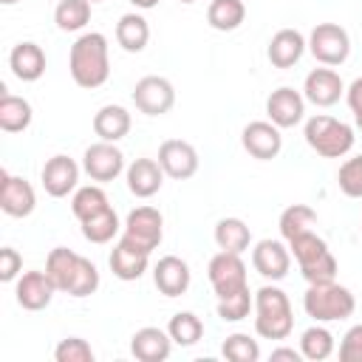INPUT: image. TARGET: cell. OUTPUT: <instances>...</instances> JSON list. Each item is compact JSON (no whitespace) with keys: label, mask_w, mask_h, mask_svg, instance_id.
<instances>
[{"label":"cell","mask_w":362,"mask_h":362,"mask_svg":"<svg viewBox=\"0 0 362 362\" xmlns=\"http://www.w3.org/2000/svg\"><path fill=\"white\" fill-rule=\"evenodd\" d=\"M68 71L71 79L79 88H102L110 76V54H107V37L99 31H85L74 40L68 51Z\"/></svg>","instance_id":"6da1fadb"},{"label":"cell","mask_w":362,"mask_h":362,"mask_svg":"<svg viewBox=\"0 0 362 362\" xmlns=\"http://www.w3.org/2000/svg\"><path fill=\"white\" fill-rule=\"evenodd\" d=\"M255 331L263 339H288L294 331L288 294L274 283H266L255 291Z\"/></svg>","instance_id":"7a4b0ae2"},{"label":"cell","mask_w":362,"mask_h":362,"mask_svg":"<svg viewBox=\"0 0 362 362\" xmlns=\"http://www.w3.org/2000/svg\"><path fill=\"white\" fill-rule=\"evenodd\" d=\"M303 139L322 158H342V156H348L354 150V141H356L354 127L348 122L325 116V113H317V116L305 119Z\"/></svg>","instance_id":"3957f363"},{"label":"cell","mask_w":362,"mask_h":362,"mask_svg":"<svg viewBox=\"0 0 362 362\" xmlns=\"http://www.w3.org/2000/svg\"><path fill=\"white\" fill-rule=\"evenodd\" d=\"M303 308L314 322H339L354 314L356 300H354V291L337 280L308 283L303 294Z\"/></svg>","instance_id":"277c9868"},{"label":"cell","mask_w":362,"mask_h":362,"mask_svg":"<svg viewBox=\"0 0 362 362\" xmlns=\"http://www.w3.org/2000/svg\"><path fill=\"white\" fill-rule=\"evenodd\" d=\"M288 252L300 266V274L305 283H328L337 280V257L331 255L328 243L314 232H303L288 240Z\"/></svg>","instance_id":"5b68a950"},{"label":"cell","mask_w":362,"mask_h":362,"mask_svg":"<svg viewBox=\"0 0 362 362\" xmlns=\"http://www.w3.org/2000/svg\"><path fill=\"white\" fill-rule=\"evenodd\" d=\"M308 51L320 65L337 68L351 57V37L339 23H317L308 34Z\"/></svg>","instance_id":"8992f818"},{"label":"cell","mask_w":362,"mask_h":362,"mask_svg":"<svg viewBox=\"0 0 362 362\" xmlns=\"http://www.w3.org/2000/svg\"><path fill=\"white\" fill-rule=\"evenodd\" d=\"M133 105L139 113L144 116H164L173 110L175 105V88L167 76H141L136 85H133V93H130Z\"/></svg>","instance_id":"52a82bcc"},{"label":"cell","mask_w":362,"mask_h":362,"mask_svg":"<svg viewBox=\"0 0 362 362\" xmlns=\"http://www.w3.org/2000/svg\"><path fill=\"white\" fill-rule=\"evenodd\" d=\"M206 277H209V286L215 291V297H229L240 288L249 286V277H246V263L240 255L235 252H218L209 257V266H206Z\"/></svg>","instance_id":"ba28073f"},{"label":"cell","mask_w":362,"mask_h":362,"mask_svg":"<svg viewBox=\"0 0 362 362\" xmlns=\"http://www.w3.org/2000/svg\"><path fill=\"white\" fill-rule=\"evenodd\" d=\"M82 170L96 184L116 181L127 170L124 167V153L116 147V141H102L99 139L96 144L85 147V153H82Z\"/></svg>","instance_id":"9c48e42d"},{"label":"cell","mask_w":362,"mask_h":362,"mask_svg":"<svg viewBox=\"0 0 362 362\" xmlns=\"http://www.w3.org/2000/svg\"><path fill=\"white\" fill-rule=\"evenodd\" d=\"M122 235L127 240H133L136 246L153 252V249H158V243L164 238V215L156 206H136L127 212Z\"/></svg>","instance_id":"30bf717a"},{"label":"cell","mask_w":362,"mask_h":362,"mask_svg":"<svg viewBox=\"0 0 362 362\" xmlns=\"http://www.w3.org/2000/svg\"><path fill=\"white\" fill-rule=\"evenodd\" d=\"M156 158H158L164 175L173 178V181L192 178L198 173V164H201L198 161V150L189 141H184V139H167V141H161Z\"/></svg>","instance_id":"8fae6325"},{"label":"cell","mask_w":362,"mask_h":362,"mask_svg":"<svg viewBox=\"0 0 362 362\" xmlns=\"http://www.w3.org/2000/svg\"><path fill=\"white\" fill-rule=\"evenodd\" d=\"M266 116L280 130L297 127L305 119V96H303V90H294L288 85H280L277 90H272L266 96Z\"/></svg>","instance_id":"7c38bea8"},{"label":"cell","mask_w":362,"mask_h":362,"mask_svg":"<svg viewBox=\"0 0 362 362\" xmlns=\"http://www.w3.org/2000/svg\"><path fill=\"white\" fill-rule=\"evenodd\" d=\"M240 144H243V150L252 158L272 161L283 150V136H280V127L277 124H272L269 119H257V122H249L240 130Z\"/></svg>","instance_id":"4fadbf2b"},{"label":"cell","mask_w":362,"mask_h":362,"mask_svg":"<svg viewBox=\"0 0 362 362\" xmlns=\"http://www.w3.org/2000/svg\"><path fill=\"white\" fill-rule=\"evenodd\" d=\"M37 206V192L31 181L23 175H11L8 170H0V209L8 218H28Z\"/></svg>","instance_id":"5bb4252c"},{"label":"cell","mask_w":362,"mask_h":362,"mask_svg":"<svg viewBox=\"0 0 362 362\" xmlns=\"http://www.w3.org/2000/svg\"><path fill=\"white\" fill-rule=\"evenodd\" d=\"M252 266H255V272H257L263 280L277 283V280H283V277L288 274V269H291V252H288V246H286L283 240L263 238V240H257L255 249H252Z\"/></svg>","instance_id":"9a60e30c"},{"label":"cell","mask_w":362,"mask_h":362,"mask_svg":"<svg viewBox=\"0 0 362 362\" xmlns=\"http://www.w3.org/2000/svg\"><path fill=\"white\" fill-rule=\"evenodd\" d=\"M54 294H57V286L51 283V277L45 272H37V269L23 272L17 277V283H14V300L25 311H42V308H48L51 300H54Z\"/></svg>","instance_id":"2e32d148"},{"label":"cell","mask_w":362,"mask_h":362,"mask_svg":"<svg viewBox=\"0 0 362 362\" xmlns=\"http://www.w3.org/2000/svg\"><path fill=\"white\" fill-rule=\"evenodd\" d=\"M303 96L305 102L317 105V107H331L345 96V82L334 68H314L305 74L303 82Z\"/></svg>","instance_id":"e0dca14e"},{"label":"cell","mask_w":362,"mask_h":362,"mask_svg":"<svg viewBox=\"0 0 362 362\" xmlns=\"http://www.w3.org/2000/svg\"><path fill=\"white\" fill-rule=\"evenodd\" d=\"M40 181H42V189L51 195V198H65L68 192L76 189L79 184V164L71 158V156H51L45 164H42V173H40Z\"/></svg>","instance_id":"ac0fdd59"},{"label":"cell","mask_w":362,"mask_h":362,"mask_svg":"<svg viewBox=\"0 0 362 362\" xmlns=\"http://www.w3.org/2000/svg\"><path fill=\"white\" fill-rule=\"evenodd\" d=\"M107 263H110L113 277L130 283V280H139V277L147 272V266H150V252L141 249V246H136L133 240H127V238L122 235V238L116 240V246H113Z\"/></svg>","instance_id":"d6986e66"},{"label":"cell","mask_w":362,"mask_h":362,"mask_svg":"<svg viewBox=\"0 0 362 362\" xmlns=\"http://www.w3.org/2000/svg\"><path fill=\"white\" fill-rule=\"evenodd\" d=\"M153 283L164 297H181L189 283H192V272L189 263L181 260L178 255H164L158 257V263L153 266Z\"/></svg>","instance_id":"ffe728a7"},{"label":"cell","mask_w":362,"mask_h":362,"mask_svg":"<svg viewBox=\"0 0 362 362\" xmlns=\"http://www.w3.org/2000/svg\"><path fill=\"white\" fill-rule=\"evenodd\" d=\"M124 181L130 195L136 198H153L164 184V170L158 158H133L124 170Z\"/></svg>","instance_id":"44dd1931"},{"label":"cell","mask_w":362,"mask_h":362,"mask_svg":"<svg viewBox=\"0 0 362 362\" xmlns=\"http://www.w3.org/2000/svg\"><path fill=\"white\" fill-rule=\"evenodd\" d=\"M173 345L175 342L167 334V328H156V325H144L130 337V354L139 362H164Z\"/></svg>","instance_id":"7402d4cb"},{"label":"cell","mask_w":362,"mask_h":362,"mask_svg":"<svg viewBox=\"0 0 362 362\" xmlns=\"http://www.w3.org/2000/svg\"><path fill=\"white\" fill-rule=\"evenodd\" d=\"M305 48H308V40L297 28H280V31L272 34L269 48H266V57H269V62L274 68H283L286 71V68H291V65H297L303 59Z\"/></svg>","instance_id":"603a6c76"},{"label":"cell","mask_w":362,"mask_h":362,"mask_svg":"<svg viewBox=\"0 0 362 362\" xmlns=\"http://www.w3.org/2000/svg\"><path fill=\"white\" fill-rule=\"evenodd\" d=\"M45 65H48L45 51L31 40L17 42L8 54V68L20 82H37L45 74Z\"/></svg>","instance_id":"cb8c5ba5"},{"label":"cell","mask_w":362,"mask_h":362,"mask_svg":"<svg viewBox=\"0 0 362 362\" xmlns=\"http://www.w3.org/2000/svg\"><path fill=\"white\" fill-rule=\"evenodd\" d=\"M79 263H82V255H76L74 249H65V246H57L48 252L45 257V274L51 277V283L57 286V291H71L74 280H76V272H79Z\"/></svg>","instance_id":"d4e9b609"},{"label":"cell","mask_w":362,"mask_h":362,"mask_svg":"<svg viewBox=\"0 0 362 362\" xmlns=\"http://www.w3.org/2000/svg\"><path fill=\"white\" fill-rule=\"evenodd\" d=\"M130 124H133V119H130L127 107H122V105H102L93 113V133L102 141H122L130 133Z\"/></svg>","instance_id":"484cf974"},{"label":"cell","mask_w":362,"mask_h":362,"mask_svg":"<svg viewBox=\"0 0 362 362\" xmlns=\"http://www.w3.org/2000/svg\"><path fill=\"white\" fill-rule=\"evenodd\" d=\"M31 119H34L31 102L23 99V96L8 93L0 85V130L3 133H23L31 124Z\"/></svg>","instance_id":"4316f807"},{"label":"cell","mask_w":362,"mask_h":362,"mask_svg":"<svg viewBox=\"0 0 362 362\" xmlns=\"http://www.w3.org/2000/svg\"><path fill=\"white\" fill-rule=\"evenodd\" d=\"M116 42H119L127 54L144 51L147 42H150V23L144 20V14H139V11L122 14L119 23H116Z\"/></svg>","instance_id":"83f0119b"},{"label":"cell","mask_w":362,"mask_h":362,"mask_svg":"<svg viewBox=\"0 0 362 362\" xmlns=\"http://www.w3.org/2000/svg\"><path fill=\"white\" fill-rule=\"evenodd\" d=\"M215 243L221 252L243 255L252 246V229L240 218H221L215 223Z\"/></svg>","instance_id":"f1b7e54d"},{"label":"cell","mask_w":362,"mask_h":362,"mask_svg":"<svg viewBox=\"0 0 362 362\" xmlns=\"http://www.w3.org/2000/svg\"><path fill=\"white\" fill-rule=\"evenodd\" d=\"M246 20V3L243 0H212L206 8V23L215 31H235Z\"/></svg>","instance_id":"f546056e"},{"label":"cell","mask_w":362,"mask_h":362,"mask_svg":"<svg viewBox=\"0 0 362 362\" xmlns=\"http://www.w3.org/2000/svg\"><path fill=\"white\" fill-rule=\"evenodd\" d=\"M317 226V212L308 206V204H291L280 212V221H277V229H280V238L288 243L291 238L308 232Z\"/></svg>","instance_id":"4dcf8cb0"},{"label":"cell","mask_w":362,"mask_h":362,"mask_svg":"<svg viewBox=\"0 0 362 362\" xmlns=\"http://www.w3.org/2000/svg\"><path fill=\"white\" fill-rule=\"evenodd\" d=\"M334 348H337L334 334L322 322H317V325H311V328H305L300 334V351H303V359H308V362L328 359L334 354Z\"/></svg>","instance_id":"1f68e13d"},{"label":"cell","mask_w":362,"mask_h":362,"mask_svg":"<svg viewBox=\"0 0 362 362\" xmlns=\"http://www.w3.org/2000/svg\"><path fill=\"white\" fill-rule=\"evenodd\" d=\"M79 223H82V238L90 240V243H110L119 235V229H122L119 215H116L113 206H107V209H102V212L79 221Z\"/></svg>","instance_id":"d6a6232c"},{"label":"cell","mask_w":362,"mask_h":362,"mask_svg":"<svg viewBox=\"0 0 362 362\" xmlns=\"http://www.w3.org/2000/svg\"><path fill=\"white\" fill-rule=\"evenodd\" d=\"M167 334L173 337L175 345L192 348V345L204 337V322H201V317L192 314V311H175V314L170 317V322H167Z\"/></svg>","instance_id":"836d02e7"},{"label":"cell","mask_w":362,"mask_h":362,"mask_svg":"<svg viewBox=\"0 0 362 362\" xmlns=\"http://www.w3.org/2000/svg\"><path fill=\"white\" fill-rule=\"evenodd\" d=\"M90 6L88 0H59L54 8V23L59 31H82L90 23Z\"/></svg>","instance_id":"e575fe53"},{"label":"cell","mask_w":362,"mask_h":362,"mask_svg":"<svg viewBox=\"0 0 362 362\" xmlns=\"http://www.w3.org/2000/svg\"><path fill=\"white\" fill-rule=\"evenodd\" d=\"M110 201L105 195V189L99 184H88V187H76L74 189V198H71V212L76 221H85L102 209H107Z\"/></svg>","instance_id":"d590c367"},{"label":"cell","mask_w":362,"mask_h":362,"mask_svg":"<svg viewBox=\"0 0 362 362\" xmlns=\"http://www.w3.org/2000/svg\"><path fill=\"white\" fill-rule=\"evenodd\" d=\"M215 311H218V317L223 322H240V320L249 317V311H255V294L246 286V288H240V291H235L229 297H218Z\"/></svg>","instance_id":"8d00e7d4"},{"label":"cell","mask_w":362,"mask_h":362,"mask_svg":"<svg viewBox=\"0 0 362 362\" xmlns=\"http://www.w3.org/2000/svg\"><path fill=\"white\" fill-rule=\"evenodd\" d=\"M221 354H223V359H229V362H257V359H260V345H257V339H252L249 334L235 331V334H229V337L223 339Z\"/></svg>","instance_id":"74e56055"},{"label":"cell","mask_w":362,"mask_h":362,"mask_svg":"<svg viewBox=\"0 0 362 362\" xmlns=\"http://www.w3.org/2000/svg\"><path fill=\"white\" fill-rule=\"evenodd\" d=\"M337 184H339V192L348 195V198H362V153L359 156H351L339 164V173H337Z\"/></svg>","instance_id":"f35d334b"},{"label":"cell","mask_w":362,"mask_h":362,"mask_svg":"<svg viewBox=\"0 0 362 362\" xmlns=\"http://www.w3.org/2000/svg\"><path fill=\"white\" fill-rule=\"evenodd\" d=\"M57 362H93V348L82 337H65L54 348Z\"/></svg>","instance_id":"ab89813d"},{"label":"cell","mask_w":362,"mask_h":362,"mask_svg":"<svg viewBox=\"0 0 362 362\" xmlns=\"http://www.w3.org/2000/svg\"><path fill=\"white\" fill-rule=\"evenodd\" d=\"M99 288V269H96V263L93 260H88V257H82V263H79V272H76V280H74V286H71V297H90L93 291Z\"/></svg>","instance_id":"60d3db41"},{"label":"cell","mask_w":362,"mask_h":362,"mask_svg":"<svg viewBox=\"0 0 362 362\" xmlns=\"http://www.w3.org/2000/svg\"><path fill=\"white\" fill-rule=\"evenodd\" d=\"M339 362H362V322L351 325L339 342Z\"/></svg>","instance_id":"b9f144b4"},{"label":"cell","mask_w":362,"mask_h":362,"mask_svg":"<svg viewBox=\"0 0 362 362\" xmlns=\"http://www.w3.org/2000/svg\"><path fill=\"white\" fill-rule=\"evenodd\" d=\"M20 274H23V257H20V252L11 249V246H3L0 249V280L3 283H11Z\"/></svg>","instance_id":"7bdbcfd3"},{"label":"cell","mask_w":362,"mask_h":362,"mask_svg":"<svg viewBox=\"0 0 362 362\" xmlns=\"http://www.w3.org/2000/svg\"><path fill=\"white\" fill-rule=\"evenodd\" d=\"M345 102H348V107H351V113H354L356 127L362 130V76H356V79L345 88Z\"/></svg>","instance_id":"ee69618b"},{"label":"cell","mask_w":362,"mask_h":362,"mask_svg":"<svg viewBox=\"0 0 362 362\" xmlns=\"http://www.w3.org/2000/svg\"><path fill=\"white\" fill-rule=\"evenodd\" d=\"M272 359H274V362H277V359L300 362V359H303V351H300V348H286V345H280V348H272Z\"/></svg>","instance_id":"f6af8a7d"},{"label":"cell","mask_w":362,"mask_h":362,"mask_svg":"<svg viewBox=\"0 0 362 362\" xmlns=\"http://www.w3.org/2000/svg\"><path fill=\"white\" fill-rule=\"evenodd\" d=\"M127 3H130V6H136L139 11H150V8H156L161 0H127Z\"/></svg>","instance_id":"bcb514c9"},{"label":"cell","mask_w":362,"mask_h":362,"mask_svg":"<svg viewBox=\"0 0 362 362\" xmlns=\"http://www.w3.org/2000/svg\"><path fill=\"white\" fill-rule=\"evenodd\" d=\"M0 3H6V6H11V3H17V0H0Z\"/></svg>","instance_id":"7dc6e473"},{"label":"cell","mask_w":362,"mask_h":362,"mask_svg":"<svg viewBox=\"0 0 362 362\" xmlns=\"http://www.w3.org/2000/svg\"><path fill=\"white\" fill-rule=\"evenodd\" d=\"M178 3H195V0H178Z\"/></svg>","instance_id":"c3c4849f"},{"label":"cell","mask_w":362,"mask_h":362,"mask_svg":"<svg viewBox=\"0 0 362 362\" xmlns=\"http://www.w3.org/2000/svg\"><path fill=\"white\" fill-rule=\"evenodd\" d=\"M88 3H102V0H88Z\"/></svg>","instance_id":"681fc988"},{"label":"cell","mask_w":362,"mask_h":362,"mask_svg":"<svg viewBox=\"0 0 362 362\" xmlns=\"http://www.w3.org/2000/svg\"><path fill=\"white\" fill-rule=\"evenodd\" d=\"M359 232H362V221H359Z\"/></svg>","instance_id":"f907efd6"}]
</instances>
